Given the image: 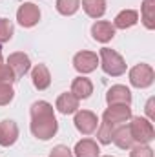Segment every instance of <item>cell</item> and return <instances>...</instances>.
Returning a JSON list of instances; mask_svg holds the SVG:
<instances>
[{"label": "cell", "mask_w": 155, "mask_h": 157, "mask_svg": "<svg viewBox=\"0 0 155 157\" xmlns=\"http://www.w3.org/2000/svg\"><path fill=\"white\" fill-rule=\"evenodd\" d=\"M153 104H155V99L152 97L148 102H146V113H148V121H153L155 119V110H153Z\"/></svg>", "instance_id": "cell-28"}, {"label": "cell", "mask_w": 155, "mask_h": 157, "mask_svg": "<svg viewBox=\"0 0 155 157\" xmlns=\"http://www.w3.org/2000/svg\"><path fill=\"white\" fill-rule=\"evenodd\" d=\"M153 80H155V71L150 64L141 62V64H137L130 70V84L139 88V90L150 88L153 84Z\"/></svg>", "instance_id": "cell-4"}, {"label": "cell", "mask_w": 155, "mask_h": 157, "mask_svg": "<svg viewBox=\"0 0 155 157\" xmlns=\"http://www.w3.org/2000/svg\"><path fill=\"white\" fill-rule=\"evenodd\" d=\"M15 97V90L13 86H7V84H2L0 86V106H6L13 101Z\"/></svg>", "instance_id": "cell-25"}, {"label": "cell", "mask_w": 155, "mask_h": 157, "mask_svg": "<svg viewBox=\"0 0 155 157\" xmlns=\"http://www.w3.org/2000/svg\"><path fill=\"white\" fill-rule=\"evenodd\" d=\"M80 7V0H57V11L64 17L75 15Z\"/></svg>", "instance_id": "cell-22"}, {"label": "cell", "mask_w": 155, "mask_h": 157, "mask_svg": "<svg viewBox=\"0 0 155 157\" xmlns=\"http://www.w3.org/2000/svg\"><path fill=\"white\" fill-rule=\"evenodd\" d=\"M130 157H153V150L148 144H137L130 148Z\"/></svg>", "instance_id": "cell-26"}, {"label": "cell", "mask_w": 155, "mask_h": 157, "mask_svg": "<svg viewBox=\"0 0 155 157\" xmlns=\"http://www.w3.org/2000/svg\"><path fill=\"white\" fill-rule=\"evenodd\" d=\"M18 139V126L15 121L6 119L0 122V146H13Z\"/></svg>", "instance_id": "cell-11"}, {"label": "cell", "mask_w": 155, "mask_h": 157, "mask_svg": "<svg viewBox=\"0 0 155 157\" xmlns=\"http://www.w3.org/2000/svg\"><path fill=\"white\" fill-rule=\"evenodd\" d=\"M49 157H73V152H71L68 146L59 144V146H55V148L49 152Z\"/></svg>", "instance_id": "cell-27"}, {"label": "cell", "mask_w": 155, "mask_h": 157, "mask_svg": "<svg viewBox=\"0 0 155 157\" xmlns=\"http://www.w3.org/2000/svg\"><path fill=\"white\" fill-rule=\"evenodd\" d=\"M137 22H139V13H137L135 9H124V11H120L115 17L113 28H115V29H130V28H133Z\"/></svg>", "instance_id": "cell-15"}, {"label": "cell", "mask_w": 155, "mask_h": 157, "mask_svg": "<svg viewBox=\"0 0 155 157\" xmlns=\"http://www.w3.org/2000/svg\"><path fill=\"white\" fill-rule=\"evenodd\" d=\"M141 18L146 29H155V0H142Z\"/></svg>", "instance_id": "cell-19"}, {"label": "cell", "mask_w": 155, "mask_h": 157, "mask_svg": "<svg viewBox=\"0 0 155 157\" xmlns=\"http://www.w3.org/2000/svg\"><path fill=\"white\" fill-rule=\"evenodd\" d=\"M113 130H115V126H112L110 122L102 121L97 126V141L100 144H112V141H113Z\"/></svg>", "instance_id": "cell-21"}, {"label": "cell", "mask_w": 155, "mask_h": 157, "mask_svg": "<svg viewBox=\"0 0 155 157\" xmlns=\"http://www.w3.org/2000/svg\"><path fill=\"white\" fill-rule=\"evenodd\" d=\"M131 119V108L128 104H112L110 108H106V112L102 113V121L110 122L112 126H120L126 124Z\"/></svg>", "instance_id": "cell-5"}, {"label": "cell", "mask_w": 155, "mask_h": 157, "mask_svg": "<svg viewBox=\"0 0 155 157\" xmlns=\"http://www.w3.org/2000/svg\"><path fill=\"white\" fill-rule=\"evenodd\" d=\"M11 37H13V24L7 18L0 17V46L6 44L7 40H11Z\"/></svg>", "instance_id": "cell-23"}, {"label": "cell", "mask_w": 155, "mask_h": 157, "mask_svg": "<svg viewBox=\"0 0 155 157\" xmlns=\"http://www.w3.org/2000/svg\"><path fill=\"white\" fill-rule=\"evenodd\" d=\"M7 66L13 70L15 77L20 78L31 70V60H29V57L24 51H17V53H11L7 57Z\"/></svg>", "instance_id": "cell-9"}, {"label": "cell", "mask_w": 155, "mask_h": 157, "mask_svg": "<svg viewBox=\"0 0 155 157\" xmlns=\"http://www.w3.org/2000/svg\"><path fill=\"white\" fill-rule=\"evenodd\" d=\"M31 80L37 90H47L51 84V73L46 64H37L31 71Z\"/></svg>", "instance_id": "cell-14"}, {"label": "cell", "mask_w": 155, "mask_h": 157, "mask_svg": "<svg viewBox=\"0 0 155 157\" xmlns=\"http://www.w3.org/2000/svg\"><path fill=\"white\" fill-rule=\"evenodd\" d=\"M73 154H75V157H99L100 148L93 139H82L75 144Z\"/></svg>", "instance_id": "cell-16"}, {"label": "cell", "mask_w": 155, "mask_h": 157, "mask_svg": "<svg viewBox=\"0 0 155 157\" xmlns=\"http://www.w3.org/2000/svg\"><path fill=\"white\" fill-rule=\"evenodd\" d=\"M71 93L77 97L78 101L91 97V93H93V84H91V80L86 78V77L73 78V82H71Z\"/></svg>", "instance_id": "cell-17"}, {"label": "cell", "mask_w": 155, "mask_h": 157, "mask_svg": "<svg viewBox=\"0 0 155 157\" xmlns=\"http://www.w3.org/2000/svg\"><path fill=\"white\" fill-rule=\"evenodd\" d=\"M112 143H115L120 150H130V148L135 144L133 139H131L130 128H128L126 124H120L119 128L113 130V141H112Z\"/></svg>", "instance_id": "cell-18"}, {"label": "cell", "mask_w": 155, "mask_h": 157, "mask_svg": "<svg viewBox=\"0 0 155 157\" xmlns=\"http://www.w3.org/2000/svg\"><path fill=\"white\" fill-rule=\"evenodd\" d=\"M73 66H75V70H77L78 73H82V75L91 73L99 66V57L93 51H78L77 55L73 57Z\"/></svg>", "instance_id": "cell-8"}, {"label": "cell", "mask_w": 155, "mask_h": 157, "mask_svg": "<svg viewBox=\"0 0 155 157\" xmlns=\"http://www.w3.org/2000/svg\"><path fill=\"white\" fill-rule=\"evenodd\" d=\"M106 102H108V106H112V104H131V91H130V88H126V86H122V84H115V86H112L110 90H108V93H106Z\"/></svg>", "instance_id": "cell-10"}, {"label": "cell", "mask_w": 155, "mask_h": 157, "mask_svg": "<svg viewBox=\"0 0 155 157\" xmlns=\"http://www.w3.org/2000/svg\"><path fill=\"white\" fill-rule=\"evenodd\" d=\"M15 80H17V77H15L13 70H11L7 64H2V66H0V86H2V84L11 86Z\"/></svg>", "instance_id": "cell-24"}, {"label": "cell", "mask_w": 155, "mask_h": 157, "mask_svg": "<svg viewBox=\"0 0 155 157\" xmlns=\"http://www.w3.org/2000/svg\"><path fill=\"white\" fill-rule=\"evenodd\" d=\"M73 122H75V128H77L80 133L89 135V133H93V132L97 130V126H99V117H97L93 112H89V110H80V112H75Z\"/></svg>", "instance_id": "cell-7"}, {"label": "cell", "mask_w": 155, "mask_h": 157, "mask_svg": "<svg viewBox=\"0 0 155 157\" xmlns=\"http://www.w3.org/2000/svg\"><path fill=\"white\" fill-rule=\"evenodd\" d=\"M130 121L131 122L128 124V128H130L133 143H137V144H150L155 139V130H153L152 121H148L144 117H131Z\"/></svg>", "instance_id": "cell-3"}, {"label": "cell", "mask_w": 155, "mask_h": 157, "mask_svg": "<svg viewBox=\"0 0 155 157\" xmlns=\"http://www.w3.org/2000/svg\"><path fill=\"white\" fill-rule=\"evenodd\" d=\"M55 108L62 113V115H70V113H75L78 112V99L70 91H66V93H62V95H59V99H57V102H55Z\"/></svg>", "instance_id": "cell-13"}, {"label": "cell", "mask_w": 155, "mask_h": 157, "mask_svg": "<svg viewBox=\"0 0 155 157\" xmlns=\"http://www.w3.org/2000/svg\"><path fill=\"white\" fill-rule=\"evenodd\" d=\"M100 68L106 75L112 77H120L126 73V60L122 59V55H119L115 49L110 48H102L100 49Z\"/></svg>", "instance_id": "cell-2"}, {"label": "cell", "mask_w": 155, "mask_h": 157, "mask_svg": "<svg viewBox=\"0 0 155 157\" xmlns=\"http://www.w3.org/2000/svg\"><path fill=\"white\" fill-rule=\"evenodd\" d=\"M91 37L97 40V42L106 44V42H110V40L115 37V28L108 20H99V22H95L91 26Z\"/></svg>", "instance_id": "cell-12"}, {"label": "cell", "mask_w": 155, "mask_h": 157, "mask_svg": "<svg viewBox=\"0 0 155 157\" xmlns=\"http://www.w3.org/2000/svg\"><path fill=\"white\" fill-rule=\"evenodd\" d=\"M17 20H18V24H20L22 28H33V26H37L39 20H40L39 6L33 4V2L22 4V6L18 7V11H17Z\"/></svg>", "instance_id": "cell-6"}, {"label": "cell", "mask_w": 155, "mask_h": 157, "mask_svg": "<svg viewBox=\"0 0 155 157\" xmlns=\"http://www.w3.org/2000/svg\"><path fill=\"white\" fill-rule=\"evenodd\" d=\"M82 9L91 18H100L106 13V0H82Z\"/></svg>", "instance_id": "cell-20"}, {"label": "cell", "mask_w": 155, "mask_h": 157, "mask_svg": "<svg viewBox=\"0 0 155 157\" xmlns=\"http://www.w3.org/2000/svg\"><path fill=\"white\" fill-rule=\"evenodd\" d=\"M31 133L40 141H49L59 132V122L55 119L53 106L46 101L31 104Z\"/></svg>", "instance_id": "cell-1"}, {"label": "cell", "mask_w": 155, "mask_h": 157, "mask_svg": "<svg viewBox=\"0 0 155 157\" xmlns=\"http://www.w3.org/2000/svg\"><path fill=\"white\" fill-rule=\"evenodd\" d=\"M104 157H112V155H104Z\"/></svg>", "instance_id": "cell-30"}, {"label": "cell", "mask_w": 155, "mask_h": 157, "mask_svg": "<svg viewBox=\"0 0 155 157\" xmlns=\"http://www.w3.org/2000/svg\"><path fill=\"white\" fill-rule=\"evenodd\" d=\"M0 66H2V51H0Z\"/></svg>", "instance_id": "cell-29"}]
</instances>
